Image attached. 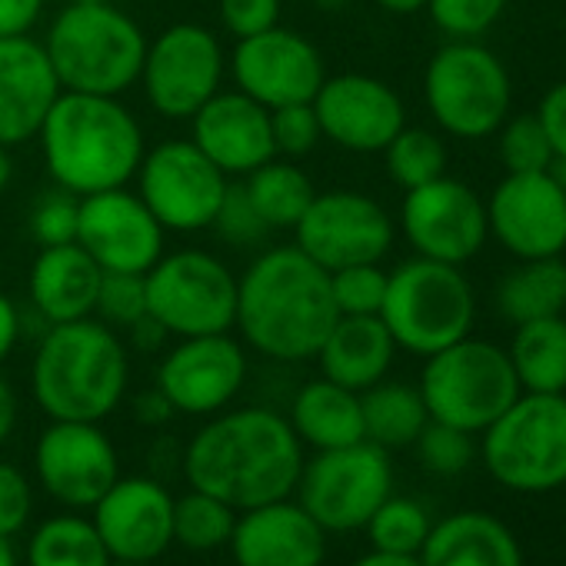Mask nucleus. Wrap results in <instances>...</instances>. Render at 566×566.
<instances>
[{"mask_svg": "<svg viewBox=\"0 0 566 566\" xmlns=\"http://www.w3.org/2000/svg\"><path fill=\"white\" fill-rule=\"evenodd\" d=\"M337 317L331 270L314 263L297 243L270 247L237 276L233 327L270 360H314Z\"/></svg>", "mask_w": 566, "mask_h": 566, "instance_id": "nucleus-1", "label": "nucleus"}, {"mask_svg": "<svg viewBox=\"0 0 566 566\" xmlns=\"http://www.w3.org/2000/svg\"><path fill=\"white\" fill-rule=\"evenodd\" d=\"M193 490L233 510L287 500L304 473L301 437L273 410L247 407L210 420L187 447L184 460Z\"/></svg>", "mask_w": 566, "mask_h": 566, "instance_id": "nucleus-2", "label": "nucleus"}, {"mask_svg": "<svg viewBox=\"0 0 566 566\" xmlns=\"http://www.w3.org/2000/svg\"><path fill=\"white\" fill-rule=\"evenodd\" d=\"M38 137L48 174L77 197L127 187L144 160L137 117L104 94L61 91Z\"/></svg>", "mask_w": 566, "mask_h": 566, "instance_id": "nucleus-3", "label": "nucleus"}, {"mask_svg": "<svg viewBox=\"0 0 566 566\" xmlns=\"http://www.w3.org/2000/svg\"><path fill=\"white\" fill-rule=\"evenodd\" d=\"M127 370L120 337L104 321L84 317L51 324L34 354L31 384L51 420L101 423L124 400Z\"/></svg>", "mask_w": 566, "mask_h": 566, "instance_id": "nucleus-4", "label": "nucleus"}, {"mask_svg": "<svg viewBox=\"0 0 566 566\" xmlns=\"http://www.w3.org/2000/svg\"><path fill=\"white\" fill-rule=\"evenodd\" d=\"M44 51L61 91L117 97L140 81L147 38L107 0H74L51 24Z\"/></svg>", "mask_w": 566, "mask_h": 566, "instance_id": "nucleus-5", "label": "nucleus"}, {"mask_svg": "<svg viewBox=\"0 0 566 566\" xmlns=\"http://www.w3.org/2000/svg\"><path fill=\"white\" fill-rule=\"evenodd\" d=\"M473 314V287L453 263L413 256L387 276L380 321L394 344L417 357H433L437 350L470 337Z\"/></svg>", "mask_w": 566, "mask_h": 566, "instance_id": "nucleus-6", "label": "nucleus"}, {"mask_svg": "<svg viewBox=\"0 0 566 566\" xmlns=\"http://www.w3.org/2000/svg\"><path fill=\"white\" fill-rule=\"evenodd\" d=\"M417 390L430 420L460 427L467 433L486 430L523 394L506 350L473 337H463L427 357Z\"/></svg>", "mask_w": 566, "mask_h": 566, "instance_id": "nucleus-7", "label": "nucleus"}, {"mask_svg": "<svg viewBox=\"0 0 566 566\" xmlns=\"http://www.w3.org/2000/svg\"><path fill=\"white\" fill-rule=\"evenodd\" d=\"M483 460L496 483L543 493L566 483V394H520L486 430Z\"/></svg>", "mask_w": 566, "mask_h": 566, "instance_id": "nucleus-8", "label": "nucleus"}, {"mask_svg": "<svg viewBox=\"0 0 566 566\" xmlns=\"http://www.w3.org/2000/svg\"><path fill=\"white\" fill-rule=\"evenodd\" d=\"M423 97L437 127L460 140H483L510 117V74L476 41H450L423 74Z\"/></svg>", "mask_w": 566, "mask_h": 566, "instance_id": "nucleus-9", "label": "nucleus"}, {"mask_svg": "<svg viewBox=\"0 0 566 566\" xmlns=\"http://www.w3.org/2000/svg\"><path fill=\"white\" fill-rule=\"evenodd\" d=\"M147 317L177 337L227 334L237 321V276L207 250L164 253L147 273Z\"/></svg>", "mask_w": 566, "mask_h": 566, "instance_id": "nucleus-10", "label": "nucleus"}, {"mask_svg": "<svg viewBox=\"0 0 566 566\" xmlns=\"http://www.w3.org/2000/svg\"><path fill=\"white\" fill-rule=\"evenodd\" d=\"M297 490L301 506L327 533L360 530L394 490L390 457L370 440L337 450H317V457L304 463Z\"/></svg>", "mask_w": 566, "mask_h": 566, "instance_id": "nucleus-11", "label": "nucleus"}, {"mask_svg": "<svg viewBox=\"0 0 566 566\" xmlns=\"http://www.w3.org/2000/svg\"><path fill=\"white\" fill-rule=\"evenodd\" d=\"M227 187V174L193 140H167L137 167V197L164 230L177 233L213 227Z\"/></svg>", "mask_w": 566, "mask_h": 566, "instance_id": "nucleus-12", "label": "nucleus"}, {"mask_svg": "<svg viewBox=\"0 0 566 566\" xmlns=\"http://www.w3.org/2000/svg\"><path fill=\"white\" fill-rule=\"evenodd\" d=\"M223 81V51L213 31L174 24L154 44L140 67L147 104L167 120H190Z\"/></svg>", "mask_w": 566, "mask_h": 566, "instance_id": "nucleus-13", "label": "nucleus"}, {"mask_svg": "<svg viewBox=\"0 0 566 566\" xmlns=\"http://www.w3.org/2000/svg\"><path fill=\"white\" fill-rule=\"evenodd\" d=\"M294 230L297 247L324 270L380 263L394 243L390 213L374 197L357 190L317 193Z\"/></svg>", "mask_w": 566, "mask_h": 566, "instance_id": "nucleus-14", "label": "nucleus"}, {"mask_svg": "<svg viewBox=\"0 0 566 566\" xmlns=\"http://www.w3.org/2000/svg\"><path fill=\"white\" fill-rule=\"evenodd\" d=\"M230 74L240 94L266 111L287 104H311L327 81L321 51L297 31L270 28L263 34L237 41L230 54Z\"/></svg>", "mask_w": 566, "mask_h": 566, "instance_id": "nucleus-15", "label": "nucleus"}, {"mask_svg": "<svg viewBox=\"0 0 566 566\" xmlns=\"http://www.w3.org/2000/svg\"><path fill=\"white\" fill-rule=\"evenodd\" d=\"M400 223L417 256L463 266L476 256L490 237L486 203L453 177H437L423 187L407 190Z\"/></svg>", "mask_w": 566, "mask_h": 566, "instance_id": "nucleus-16", "label": "nucleus"}, {"mask_svg": "<svg viewBox=\"0 0 566 566\" xmlns=\"http://www.w3.org/2000/svg\"><path fill=\"white\" fill-rule=\"evenodd\" d=\"M77 243L104 273H147L164 256V227L127 187L81 197Z\"/></svg>", "mask_w": 566, "mask_h": 566, "instance_id": "nucleus-17", "label": "nucleus"}, {"mask_svg": "<svg viewBox=\"0 0 566 566\" xmlns=\"http://www.w3.org/2000/svg\"><path fill=\"white\" fill-rule=\"evenodd\" d=\"M496 243L516 260L559 256L566 250V190L546 174H506L486 200Z\"/></svg>", "mask_w": 566, "mask_h": 566, "instance_id": "nucleus-18", "label": "nucleus"}, {"mask_svg": "<svg viewBox=\"0 0 566 566\" xmlns=\"http://www.w3.org/2000/svg\"><path fill=\"white\" fill-rule=\"evenodd\" d=\"M247 380L243 347L227 334L180 337L157 370V390L177 413L207 417L223 410Z\"/></svg>", "mask_w": 566, "mask_h": 566, "instance_id": "nucleus-19", "label": "nucleus"}, {"mask_svg": "<svg viewBox=\"0 0 566 566\" xmlns=\"http://www.w3.org/2000/svg\"><path fill=\"white\" fill-rule=\"evenodd\" d=\"M34 463L44 490L74 510L94 506L120 480L117 450L97 423L54 420L38 440Z\"/></svg>", "mask_w": 566, "mask_h": 566, "instance_id": "nucleus-20", "label": "nucleus"}, {"mask_svg": "<svg viewBox=\"0 0 566 566\" xmlns=\"http://www.w3.org/2000/svg\"><path fill=\"white\" fill-rule=\"evenodd\" d=\"M314 111L321 134L354 154H377L407 127L400 94L370 74L327 77L314 97Z\"/></svg>", "mask_w": 566, "mask_h": 566, "instance_id": "nucleus-21", "label": "nucleus"}, {"mask_svg": "<svg viewBox=\"0 0 566 566\" xmlns=\"http://www.w3.org/2000/svg\"><path fill=\"white\" fill-rule=\"evenodd\" d=\"M91 510L111 559L154 563L174 543V500L157 480H117Z\"/></svg>", "mask_w": 566, "mask_h": 566, "instance_id": "nucleus-22", "label": "nucleus"}, {"mask_svg": "<svg viewBox=\"0 0 566 566\" xmlns=\"http://www.w3.org/2000/svg\"><path fill=\"white\" fill-rule=\"evenodd\" d=\"M230 549L237 566H321L327 530L291 500H273L233 523Z\"/></svg>", "mask_w": 566, "mask_h": 566, "instance_id": "nucleus-23", "label": "nucleus"}, {"mask_svg": "<svg viewBox=\"0 0 566 566\" xmlns=\"http://www.w3.org/2000/svg\"><path fill=\"white\" fill-rule=\"evenodd\" d=\"M190 127H193L190 140L223 174L247 177L250 170L276 157L273 134H270V111L240 91H217L190 117Z\"/></svg>", "mask_w": 566, "mask_h": 566, "instance_id": "nucleus-24", "label": "nucleus"}, {"mask_svg": "<svg viewBox=\"0 0 566 566\" xmlns=\"http://www.w3.org/2000/svg\"><path fill=\"white\" fill-rule=\"evenodd\" d=\"M61 97V81L44 44L28 38H0V147L38 137L48 111Z\"/></svg>", "mask_w": 566, "mask_h": 566, "instance_id": "nucleus-25", "label": "nucleus"}, {"mask_svg": "<svg viewBox=\"0 0 566 566\" xmlns=\"http://www.w3.org/2000/svg\"><path fill=\"white\" fill-rule=\"evenodd\" d=\"M104 270L81 243L41 247L31 266V304L48 324H71L94 317Z\"/></svg>", "mask_w": 566, "mask_h": 566, "instance_id": "nucleus-26", "label": "nucleus"}, {"mask_svg": "<svg viewBox=\"0 0 566 566\" xmlns=\"http://www.w3.org/2000/svg\"><path fill=\"white\" fill-rule=\"evenodd\" d=\"M420 566H523L516 536L503 520L463 510L430 526L420 546Z\"/></svg>", "mask_w": 566, "mask_h": 566, "instance_id": "nucleus-27", "label": "nucleus"}, {"mask_svg": "<svg viewBox=\"0 0 566 566\" xmlns=\"http://www.w3.org/2000/svg\"><path fill=\"white\" fill-rule=\"evenodd\" d=\"M394 354L397 344L387 324L380 321V314H374V317H337L317 360L327 380L360 394L387 377Z\"/></svg>", "mask_w": 566, "mask_h": 566, "instance_id": "nucleus-28", "label": "nucleus"}, {"mask_svg": "<svg viewBox=\"0 0 566 566\" xmlns=\"http://www.w3.org/2000/svg\"><path fill=\"white\" fill-rule=\"evenodd\" d=\"M291 427L314 450H337V447L360 443L364 440L360 394L327 377L311 380L294 400Z\"/></svg>", "mask_w": 566, "mask_h": 566, "instance_id": "nucleus-29", "label": "nucleus"}, {"mask_svg": "<svg viewBox=\"0 0 566 566\" xmlns=\"http://www.w3.org/2000/svg\"><path fill=\"white\" fill-rule=\"evenodd\" d=\"M506 357L523 394H566V314L520 324Z\"/></svg>", "mask_w": 566, "mask_h": 566, "instance_id": "nucleus-30", "label": "nucleus"}, {"mask_svg": "<svg viewBox=\"0 0 566 566\" xmlns=\"http://www.w3.org/2000/svg\"><path fill=\"white\" fill-rule=\"evenodd\" d=\"M496 307L510 324L556 317L566 307V263L559 256L520 260L496 287Z\"/></svg>", "mask_w": 566, "mask_h": 566, "instance_id": "nucleus-31", "label": "nucleus"}, {"mask_svg": "<svg viewBox=\"0 0 566 566\" xmlns=\"http://www.w3.org/2000/svg\"><path fill=\"white\" fill-rule=\"evenodd\" d=\"M243 190L270 230H294L301 217L307 213L311 200L317 197L311 177L297 164L276 160V157L250 170Z\"/></svg>", "mask_w": 566, "mask_h": 566, "instance_id": "nucleus-32", "label": "nucleus"}, {"mask_svg": "<svg viewBox=\"0 0 566 566\" xmlns=\"http://www.w3.org/2000/svg\"><path fill=\"white\" fill-rule=\"evenodd\" d=\"M364 410V440L384 447V450H400L417 443L420 430L430 423L427 403L417 387L407 384H374L360 397Z\"/></svg>", "mask_w": 566, "mask_h": 566, "instance_id": "nucleus-33", "label": "nucleus"}, {"mask_svg": "<svg viewBox=\"0 0 566 566\" xmlns=\"http://www.w3.org/2000/svg\"><path fill=\"white\" fill-rule=\"evenodd\" d=\"M31 566H111V553L81 516H54L31 536Z\"/></svg>", "mask_w": 566, "mask_h": 566, "instance_id": "nucleus-34", "label": "nucleus"}, {"mask_svg": "<svg viewBox=\"0 0 566 566\" xmlns=\"http://www.w3.org/2000/svg\"><path fill=\"white\" fill-rule=\"evenodd\" d=\"M387 174L397 187L413 190L447 174V147L427 127H403L387 147Z\"/></svg>", "mask_w": 566, "mask_h": 566, "instance_id": "nucleus-35", "label": "nucleus"}, {"mask_svg": "<svg viewBox=\"0 0 566 566\" xmlns=\"http://www.w3.org/2000/svg\"><path fill=\"white\" fill-rule=\"evenodd\" d=\"M237 523V510L227 506L223 500L200 493L190 486L187 496L174 500V539L184 543L187 549L207 553L223 543H230Z\"/></svg>", "mask_w": 566, "mask_h": 566, "instance_id": "nucleus-36", "label": "nucleus"}, {"mask_svg": "<svg viewBox=\"0 0 566 566\" xmlns=\"http://www.w3.org/2000/svg\"><path fill=\"white\" fill-rule=\"evenodd\" d=\"M367 533L374 549L387 553H420L427 533H430V516L420 503L403 500V496H387L374 516L367 520Z\"/></svg>", "mask_w": 566, "mask_h": 566, "instance_id": "nucleus-37", "label": "nucleus"}, {"mask_svg": "<svg viewBox=\"0 0 566 566\" xmlns=\"http://www.w3.org/2000/svg\"><path fill=\"white\" fill-rule=\"evenodd\" d=\"M387 276L380 263H354L331 270V294L340 317H374L387 297Z\"/></svg>", "mask_w": 566, "mask_h": 566, "instance_id": "nucleus-38", "label": "nucleus"}, {"mask_svg": "<svg viewBox=\"0 0 566 566\" xmlns=\"http://www.w3.org/2000/svg\"><path fill=\"white\" fill-rule=\"evenodd\" d=\"M500 160L506 174H539L553 164V150L536 114L500 124Z\"/></svg>", "mask_w": 566, "mask_h": 566, "instance_id": "nucleus-39", "label": "nucleus"}, {"mask_svg": "<svg viewBox=\"0 0 566 566\" xmlns=\"http://www.w3.org/2000/svg\"><path fill=\"white\" fill-rule=\"evenodd\" d=\"M423 11L450 41H476L503 18L506 0H427Z\"/></svg>", "mask_w": 566, "mask_h": 566, "instance_id": "nucleus-40", "label": "nucleus"}, {"mask_svg": "<svg viewBox=\"0 0 566 566\" xmlns=\"http://www.w3.org/2000/svg\"><path fill=\"white\" fill-rule=\"evenodd\" d=\"M94 314L107 327H134L147 317L144 273H104Z\"/></svg>", "mask_w": 566, "mask_h": 566, "instance_id": "nucleus-41", "label": "nucleus"}, {"mask_svg": "<svg viewBox=\"0 0 566 566\" xmlns=\"http://www.w3.org/2000/svg\"><path fill=\"white\" fill-rule=\"evenodd\" d=\"M473 433L460 430V427H450V423H440V420H430L420 437H417V450H420V460L440 473V476H457L470 467L473 460Z\"/></svg>", "mask_w": 566, "mask_h": 566, "instance_id": "nucleus-42", "label": "nucleus"}, {"mask_svg": "<svg viewBox=\"0 0 566 566\" xmlns=\"http://www.w3.org/2000/svg\"><path fill=\"white\" fill-rule=\"evenodd\" d=\"M77 217H81V197L64 187H54L34 203L31 233L38 237L41 247L77 243Z\"/></svg>", "mask_w": 566, "mask_h": 566, "instance_id": "nucleus-43", "label": "nucleus"}, {"mask_svg": "<svg viewBox=\"0 0 566 566\" xmlns=\"http://www.w3.org/2000/svg\"><path fill=\"white\" fill-rule=\"evenodd\" d=\"M270 134H273V150L283 157H304L321 144V120L311 104H287L270 111Z\"/></svg>", "mask_w": 566, "mask_h": 566, "instance_id": "nucleus-44", "label": "nucleus"}, {"mask_svg": "<svg viewBox=\"0 0 566 566\" xmlns=\"http://www.w3.org/2000/svg\"><path fill=\"white\" fill-rule=\"evenodd\" d=\"M213 227H217L233 247H253V243H260V240L270 233V227H266V223L260 220V213L253 210V203H250L243 184H230V187H227V197H223V203H220V210H217Z\"/></svg>", "mask_w": 566, "mask_h": 566, "instance_id": "nucleus-45", "label": "nucleus"}, {"mask_svg": "<svg viewBox=\"0 0 566 566\" xmlns=\"http://www.w3.org/2000/svg\"><path fill=\"white\" fill-rule=\"evenodd\" d=\"M34 510V496H31V483L28 476L11 467L0 463V536H14L28 526Z\"/></svg>", "mask_w": 566, "mask_h": 566, "instance_id": "nucleus-46", "label": "nucleus"}, {"mask_svg": "<svg viewBox=\"0 0 566 566\" xmlns=\"http://www.w3.org/2000/svg\"><path fill=\"white\" fill-rule=\"evenodd\" d=\"M223 28L243 41L280 24V0H220Z\"/></svg>", "mask_w": 566, "mask_h": 566, "instance_id": "nucleus-47", "label": "nucleus"}, {"mask_svg": "<svg viewBox=\"0 0 566 566\" xmlns=\"http://www.w3.org/2000/svg\"><path fill=\"white\" fill-rule=\"evenodd\" d=\"M536 120L549 140V150L553 157H563L566 160V81L553 84L539 104H536Z\"/></svg>", "mask_w": 566, "mask_h": 566, "instance_id": "nucleus-48", "label": "nucleus"}, {"mask_svg": "<svg viewBox=\"0 0 566 566\" xmlns=\"http://www.w3.org/2000/svg\"><path fill=\"white\" fill-rule=\"evenodd\" d=\"M44 14V0H0V38H28Z\"/></svg>", "mask_w": 566, "mask_h": 566, "instance_id": "nucleus-49", "label": "nucleus"}, {"mask_svg": "<svg viewBox=\"0 0 566 566\" xmlns=\"http://www.w3.org/2000/svg\"><path fill=\"white\" fill-rule=\"evenodd\" d=\"M18 337H21V314L14 307V301L0 291V364L11 357Z\"/></svg>", "mask_w": 566, "mask_h": 566, "instance_id": "nucleus-50", "label": "nucleus"}, {"mask_svg": "<svg viewBox=\"0 0 566 566\" xmlns=\"http://www.w3.org/2000/svg\"><path fill=\"white\" fill-rule=\"evenodd\" d=\"M14 423H18V397H14L11 384L0 377V443L14 433Z\"/></svg>", "mask_w": 566, "mask_h": 566, "instance_id": "nucleus-51", "label": "nucleus"}, {"mask_svg": "<svg viewBox=\"0 0 566 566\" xmlns=\"http://www.w3.org/2000/svg\"><path fill=\"white\" fill-rule=\"evenodd\" d=\"M354 566H420L417 553H387V549H370L364 553Z\"/></svg>", "mask_w": 566, "mask_h": 566, "instance_id": "nucleus-52", "label": "nucleus"}, {"mask_svg": "<svg viewBox=\"0 0 566 566\" xmlns=\"http://www.w3.org/2000/svg\"><path fill=\"white\" fill-rule=\"evenodd\" d=\"M374 4L390 11V14H417L427 8V0H374Z\"/></svg>", "mask_w": 566, "mask_h": 566, "instance_id": "nucleus-53", "label": "nucleus"}, {"mask_svg": "<svg viewBox=\"0 0 566 566\" xmlns=\"http://www.w3.org/2000/svg\"><path fill=\"white\" fill-rule=\"evenodd\" d=\"M11 177H14L11 154H8V147H0V193H4V187L11 184Z\"/></svg>", "mask_w": 566, "mask_h": 566, "instance_id": "nucleus-54", "label": "nucleus"}, {"mask_svg": "<svg viewBox=\"0 0 566 566\" xmlns=\"http://www.w3.org/2000/svg\"><path fill=\"white\" fill-rule=\"evenodd\" d=\"M0 566H18V553L8 536H0Z\"/></svg>", "mask_w": 566, "mask_h": 566, "instance_id": "nucleus-55", "label": "nucleus"}, {"mask_svg": "<svg viewBox=\"0 0 566 566\" xmlns=\"http://www.w3.org/2000/svg\"><path fill=\"white\" fill-rule=\"evenodd\" d=\"M111 566H150L144 559H111Z\"/></svg>", "mask_w": 566, "mask_h": 566, "instance_id": "nucleus-56", "label": "nucleus"}, {"mask_svg": "<svg viewBox=\"0 0 566 566\" xmlns=\"http://www.w3.org/2000/svg\"><path fill=\"white\" fill-rule=\"evenodd\" d=\"M563 314H566V307H563Z\"/></svg>", "mask_w": 566, "mask_h": 566, "instance_id": "nucleus-57", "label": "nucleus"}]
</instances>
